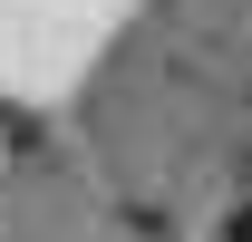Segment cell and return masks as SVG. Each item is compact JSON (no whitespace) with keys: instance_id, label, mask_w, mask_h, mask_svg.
Segmentation results:
<instances>
[{"instance_id":"1","label":"cell","mask_w":252,"mask_h":242,"mask_svg":"<svg viewBox=\"0 0 252 242\" xmlns=\"http://www.w3.org/2000/svg\"><path fill=\"white\" fill-rule=\"evenodd\" d=\"M223 242H252V204H243V213H233V223H223Z\"/></svg>"}]
</instances>
